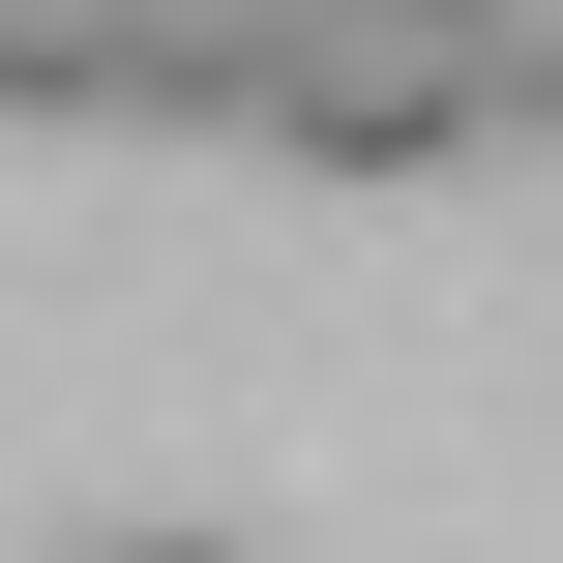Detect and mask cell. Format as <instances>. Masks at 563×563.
<instances>
[{
  "mask_svg": "<svg viewBox=\"0 0 563 563\" xmlns=\"http://www.w3.org/2000/svg\"><path fill=\"white\" fill-rule=\"evenodd\" d=\"M0 89L30 119H148V0H0Z\"/></svg>",
  "mask_w": 563,
  "mask_h": 563,
  "instance_id": "obj_1",
  "label": "cell"
},
{
  "mask_svg": "<svg viewBox=\"0 0 563 563\" xmlns=\"http://www.w3.org/2000/svg\"><path fill=\"white\" fill-rule=\"evenodd\" d=\"M445 30H475V89H505V148H534L563 119V0H445Z\"/></svg>",
  "mask_w": 563,
  "mask_h": 563,
  "instance_id": "obj_2",
  "label": "cell"
},
{
  "mask_svg": "<svg viewBox=\"0 0 563 563\" xmlns=\"http://www.w3.org/2000/svg\"><path fill=\"white\" fill-rule=\"evenodd\" d=\"M148 563H208V534H148Z\"/></svg>",
  "mask_w": 563,
  "mask_h": 563,
  "instance_id": "obj_3",
  "label": "cell"
}]
</instances>
